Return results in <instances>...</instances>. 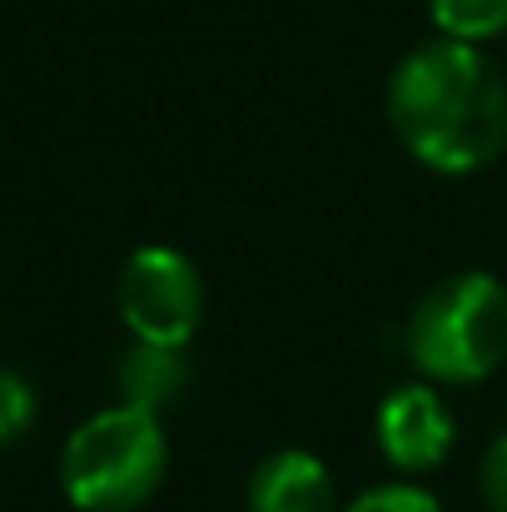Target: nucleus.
Wrapping results in <instances>:
<instances>
[{
  "label": "nucleus",
  "mask_w": 507,
  "mask_h": 512,
  "mask_svg": "<svg viewBox=\"0 0 507 512\" xmlns=\"http://www.w3.org/2000/svg\"><path fill=\"white\" fill-rule=\"evenodd\" d=\"M388 125L433 174H478L507 150L503 70L458 40L408 50L388 80Z\"/></svg>",
  "instance_id": "f257e3e1"
},
{
  "label": "nucleus",
  "mask_w": 507,
  "mask_h": 512,
  "mask_svg": "<svg viewBox=\"0 0 507 512\" xmlns=\"http://www.w3.org/2000/svg\"><path fill=\"white\" fill-rule=\"evenodd\" d=\"M408 358L433 383H483L507 363V284L498 274L468 269L443 279L408 314Z\"/></svg>",
  "instance_id": "f03ea898"
},
{
  "label": "nucleus",
  "mask_w": 507,
  "mask_h": 512,
  "mask_svg": "<svg viewBox=\"0 0 507 512\" xmlns=\"http://www.w3.org/2000/svg\"><path fill=\"white\" fill-rule=\"evenodd\" d=\"M169 473L165 423L140 408L90 413L60 453L65 498L80 512H135L145 508Z\"/></svg>",
  "instance_id": "7ed1b4c3"
},
{
  "label": "nucleus",
  "mask_w": 507,
  "mask_h": 512,
  "mask_svg": "<svg viewBox=\"0 0 507 512\" xmlns=\"http://www.w3.org/2000/svg\"><path fill=\"white\" fill-rule=\"evenodd\" d=\"M115 304L135 343L184 348L204 324V279L189 254L169 244H145L125 259Z\"/></svg>",
  "instance_id": "20e7f679"
},
{
  "label": "nucleus",
  "mask_w": 507,
  "mask_h": 512,
  "mask_svg": "<svg viewBox=\"0 0 507 512\" xmlns=\"http://www.w3.org/2000/svg\"><path fill=\"white\" fill-rule=\"evenodd\" d=\"M373 438H378V453L398 473H433L448 463V453L458 443V423L433 383H398L378 403Z\"/></svg>",
  "instance_id": "39448f33"
},
{
  "label": "nucleus",
  "mask_w": 507,
  "mask_h": 512,
  "mask_svg": "<svg viewBox=\"0 0 507 512\" xmlns=\"http://www.w3.org/2000/svg\"><path fill=\"white\" fill-rule=\"evenodd\" d=\"M249 512H343L338 483L324 458L304 448L269 453L249 478Z\"/></svg>",
  "instance_id": "423d86ee"
},
{
  "label": "nucleus",
  "mask_w": 507,
  "mask_h": 512,
  "mask_svg": "<svg viewBox=\"0 0 507 512\" xmlns=\"http://www.w3.org/2000/svg\"><path fill=\"white\" fill-rule=\"evenodd\" d=\"M115 383H120V403H125V408H140V413L160 418V413H169V408L184 398V388H189V358H184V348L135 343V348L120 358Z\"/></svg>",
  "instance_id": "0eeeda50"
},
{
  "label": "nucleus",
  "mask_w": 507,
  "mask_h": 512,
  "mask_svg": "<svg viewBox=\"0 0 507 512\" xmlns=\"http://www.w3.org/2000/svg\"><path fill=\"white\" fill-rule=\"evenodd\" d=\"M428 15L438 25V40L488 45L507 35V0H428Z\"/></svg>",
  "instance_id": "6e6552de"
},
{
  "label": "nucleus",
  "mask_w": 507,
  "mask_h": 512,
  "mask_svg": "<svg viewBox=\"0 0 507 512\" xmlns=\"http://www.w3.org/2000/svg\"><path fill=\"white\" fill-rule=\"evenodd\" d=\"M30 423H35V388L20 373L0 368V448L20 443L30 433Z\"/></svg>",
  "instance_id": "1a4fd4ad"
},
{
  "label": "nucleus",
  "mask_w": 507,
  "mask_h": 512,
  "mask_svg": "<svg viewBox=\"0 0 507 512\" xmlns=\"http://www.w3.org/2000/svg\"><path fill=\"white\" fill-rule=\"evenodd\" d=\"M343 512H443V503L413 483H383V488H368L363 498H353Z\"/></svg>",
  "instance_id": "9d476101"
},
{
  "label": "nucleus",
  "mask_w": 507,
  "mask_h": 512,
  "mask_svg": "<svg viewBox=\"0 0 507 512\" xmlns=\"http://www.w3.org/2000/svg\"><path fill=\"white\" fill-rule=\"evenodd\" d=\"M483 498L493 512H507V433H498L483 453Z\"/></svg>",
  "instance_id": "9b49d317"
}]
</instances>
